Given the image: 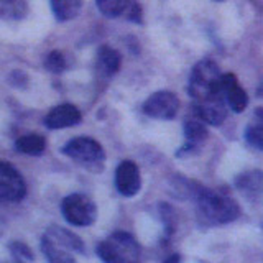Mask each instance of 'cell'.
<instances>
[{"label":"cell","instance_id":"1","mask_svg":"<svg viewBox=\"0 0 263 263\" xmlns=\"http://www.w3.org/2000/svg\"><path fill=\"white\" fill-rule=\"evenodd\" d=\"M194 196L201 217L212 226L227 224L240 216V208L230 196H224L202 186H196Z\"/></svg>","mask_w":263,"mask_h":263},{"label":"cell","instance_id":"2","mask_svg":"<svg viewBox=\"0 0 263 263\" xmlns=\"http://www.w3.org/2000/svg\"><path fill=\"white\" fill-rule=\"evenodd\" d=\"M41 249L49 263H74L72 252L84 253L86 247L81 238L68 229L53 226L41 238Z\"/></svg>","mask_w":263,"mask_h":263},{"label":"cell","instance_id":"3","mask_svg":"<svg viewBox=\"0 0 263 263\" xmlns=\"http://www.w3.org/2000/svg\"><path fill=\"white\" fill-rule=\"evenodd\" d=\"M97 253L104 263H138L140 245L130 234L115 232L99 243Z\"/></svg>","mask_w":263,"mask_h":263},{"label":"cell","instance_id":"4","mask_svg":"<svg viewBox=\"0 0 263 263\" xmlns=\"http://www.w3.org/2000/svg\"><path fill=\"white\" fill-rule=\"evenodd\" d=\"M220 69L219 66L211 61L204 60L199 61L191 72L189 78V96L193 97V101H202V99L209 97L212 94H216L220 90Z\"/></svg>","mask_w":263,"mask_h":263},{"label":"cell","instance_id":"5","mask_svg":"<svg viewBox=\"0 0 263 263\" xmlns=\"http://www.w3.org/2000/svg\"><path fill=\"white\" fill-rule=\"evenodd\" d=\"M61 212L66 222L76 227L94 224L97 217V205L86 194H69L61 202Z\"/></svg>","mask_w":263,"mask_h":263},{"label":"cell","instance_id":"6","mask_svg":"<svg viewBox=\"0 0 263 263\" xmlns=\"http://www.w3.org/2000/svg\"><path fill=\"white\" fill-rule=\"evenodd\" d=\"M61 152L87 168H101L105 158L104 148L101 146V143L87 137H78L69 140L66 146H63Z\"/></svg>","mask_w":263,"mask_h":263},{"label":"cell","instance_id":"7","mask_svg":"<svg viewBox=\"0 0 263 263\" xmlns=\"http://www.w3.org/2000/svg\"><path fill=\"white\" fill-rule=\"evenodd\" d=\"M27 194V184L18 170L0 161V202H18Z\"/></svg>","mask_w":263,"mask_h":263},{"label":"cell","instance_id":"8","mask_svg":"<svg viewBox=\"0 0 263 263\" xmlns=\"http://www.w3.org/2000/svg\"><path fill=\"white\" fill-rule=\"evenodd\" d=\"M179 110V99L170 90H158L152 94L143 104V112L153 119L171 120Z\"/></svg>","mask_w":263,"mask_h":263},{"label":"cell","instance_id":"9","mask_svg":"<svg viewBox=\"0 0 263 263\" xmlns=\"http://www.w3.org/2000/svg\"><path fill=\"white\" fill-rule=\"evenodd\" d=\"M196 110L202 122L216 127L220 125L227 119V104L224 96H222V90L202 99V101H197Z\"/></svg>","mask_w":263,"mask_h":263},{"label":"cell","instance_id":"10","mask_svg":"<svg viewBox=\"0 0 263 263\" xmlns=\"http://www.w3.org/2000/svg\"><path fill=\"white\" fill-rule=\"evenodd\" d=\"M140 186H142V178H140L138 166L130 160L122 161L115 170V187H117V191L122 196L132 197L140 191Z\"/></svg>","mask_w":263,"mask_h":263},{"label":"cell","instance_id":"11","mask_svg":"<svg viewBox=\"0 0 263 263\" xmlns=\"http://www.w3.org/2000/svg\"><path fill=\"white\" fill-rule=\"evenodd\" d=\"M220 90L230 110L240 114L247 109L249 97H247V92L243 90V87L238 84L237 78L232 72L220 74Z\"/></svg>","mask_w":263,"mask_h":263},{"label":"cell","instance_id":"12","mask_svg":"<svg viewBox=\"0 0 263 263\" xmlns=\"http://www.w3.org/2000/svg\"><path fill=\"white\" fill-rule=\"evenodd\" d=\"M79 122H81V112L78 110V107L72 104L58 105L53 110H49V114L45 117V125L51 130L72 127V125H78Z\"/></svg>","mask_w":263,"mask_h":263},{"label":"cell","instance_id":"13","mask_svg":"<svg viewBox=\"0 0 263 263\" xmlns=\"http://www.w3.org/2000/svg\"><path fill=\"white\" fill-rule=\"evenodd\" d=\"M120 69V54L110 46H101L97 53V71L104 78H110Z\"/></svg>","mask_w":263,"mask_h":263},{"label":"cell","instance_id":"14","mask_svg":"<svg viewBox=\"0 0 263 263\" xmlns=\"http://www.w3.org/2000/svg\"><path fill=\"white\" fill-rule=\"evenodd\" d=\"M237 187L247 196H260L261 193V184H263V176L258 170L243 173L237 178Z\"/></svg>","mask_w":263,"mask_h":263},{"label":"cell","instance_id":"15","mask_svg":"<svg viewBox=\"0 0 263 263\" xmlns=\"http://www.w3.org/2000/svg\"><path fill=\"white\" fill-rule=\"evenodd\" d=\"M51 2V10L60 22L72 20L78 16L82 2L81 0H49Z\"/></svg>","mask_w":263,"mask_h":263},{"label":"cell","instance_id":"16","mask_svg":"<svg viewBox=\"0 0 263 263\" xmlns=\"http://www.w3.org/2000/svg\"><path fill=\"white\" fill-rule=\"evenodd\" d=\"M15 148L16 152H20L23 155H41L45 152L46 148V140L36 135V134H31V135H23L15 142Z\"/></svg>","mask_w":263,"mask_h":263},{"label":"cell","instance_id":"17","mask_svg":"<svg viewBox=\"0 0 263 263\" xmlns=\"http://www.w3.org/2000/svg\"><path fill=\"white\" fill-rule=\"evenodd\" d=\"M184 135L187 143H186V150L183 148V152H187L208 138V128H205V125L201 120H187L184 123Z\"/></svg>","mask_w":263,"mask_h":263},{"label":"cell","instance_id":"18","mask_svg":"<svg viewBox=\"0 0 263 263\" xmlns=\"http://www.w3.org/2000/svg\"><path fill=\"white\" fill-rule=\"evenodd\" d=\"M27 10V0H0V18L4 20H20Z\"/></svg>","mask_w":263,"mask_h":263},{"label":"cell","instance_id":"19","mask_svg":"<svg viewBox=\"0 0 263 263\" xmlns=\"http://www.w3.org/2000/svg\"><path fill=\"white\" fill-rule=\"evenodd\" d=\"M132 0H97V7L102 15L109 18H119L125 15Z\"/></svg>","mask_w":263,"mask_h":263},{"label":"cell","instance_id":"20","mask_svg":"<svg viewBox=\"0 0 263 263\" xmlns=\"http://www.w3.org/2000/svg\"><path fill=\"white\" fill-rule=\"evenodd\" d=\"M261 110H257V120H255L252 125L247 127L245 132V140L247 143L252 145L257 150H263V125H261V117H260Z\"/></svg>","mask_w":263,"mask_h":263},{"label":"cell","instance_id":"21","mask_svg":"<svg viewBox=\"0 0 263 263\" xmlns=\"http://www.w3.org/2000/svg\"><path fill=\"white\" fill-rule=\"evenodd\" d=\"M45 66H46V69L51 72H63L68 68V61H66V56L63 51H51L46 58Z\"/></svg>","mask_w":263,"mask_h":263},{"label":"cell","instance_id":"22","mask_svg":"<svg viewBox=\"0 0 263 263\" xmlns=\"http://www.w3.org/2000/svg\"><path fill=\"white\" fill-rule=\"evenodd\" d=\"M125 18L130 22H135V23L142 22V8H140V5L135 2V0H132L130 2L128 10L125 12Z\"/></svg>","mask_w":263,"mask_h":263},{"label":"cell","instance_id":"23","mask_svg":"<svg viewBox=\"0 0 263 263\" xmlns=\"http://www.w3.org/2000/svg\"><path fill=\"white\" fill-rule=\"evenodd\" d=\"M12 249H13V253H15V255H18V257L27 258V260H33V255H31V252H30L28 247H25V245H22V243H13V245H12Z\"/></svg>","mask_w":263,"mask_h":263},{"label":"cell","instance_id":"24","mask_svg":"<svg viewBox=\"0 0 263 263\" xmlns=\"http://www.w3.org/2000/svg\"><path fill=\"white\" fill-rule=\"evenodd\" d=\"M179 260H181L179 255H178V253H173L171 257H170L166 261H164V263H179Z\"/></svg>","mask_w":263,"mask_h":263},{"label":"cell","instance_id":"25","mask_svg":"<svg viewBox=\"0 0 263 263\" xmlns=\"http://www.w3.org/2000/svg\"><path fill=\"white\" fill-rule=\"evenodd\" d=\"M217 2H222V0H217Z\"/></svg>","mask_w":263,"mask_h":263}]
</instances>
